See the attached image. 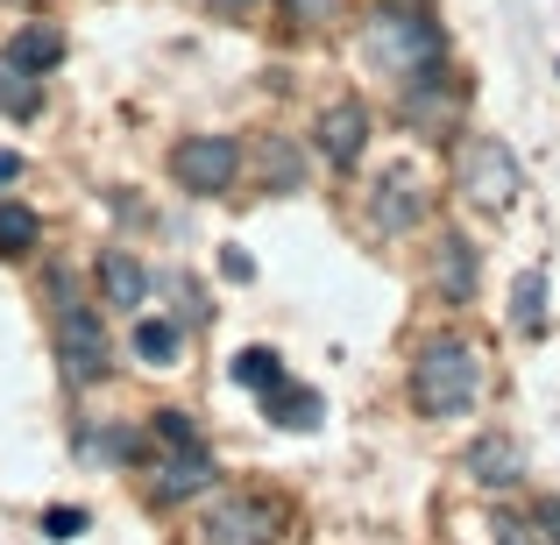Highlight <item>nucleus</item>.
Segmentation results:
<instances>
[{
  "instance_id": "obj_6",
  "label": "nucleus",
  "mask_w": 560,
  "mask_h": 545,
  "mask_svg": "<svg viewBox=\"0 0 560 545\" xmlns=\"http://www.w3.org/2000/svg\"><path fill=\"white\" fill-rule=\"evenodd\" d=\"M462 99H468V85H462V71H447L433 57L425 71H411V79H397V107H405V121L419 128V135H447L454 128V114H462Z\"/></svg>"
},
{
  "instance_id": "obj_22",
  "label": "nucleus",
  "mask_w": 560,
  "mask_h": 545,
  "mask_svg": "<svg viewBox=\"0 0 560 545\" xmlns=\"http://www.w3.org/2000/svg\"><path fill=\"white\" fill-rule=\"evenodd\" d=\"M277 8H284V14H291V22H299V28H327L334 14L348 8V0H277Z\"/></svg>"
},
{
  "instance_id": "obj_12",
  "label": "nucleus",
  "mask_w": 560,
  "mask_h": 545,
  "mask_svg": "<svg viewBox=\"0 0 560 545\" xmlns=\"http://www.w3.org/2000/svg\"><path fill=\"white\" fill-rule=\"evenodd\" d=\"M433 291L447 305H468L476 298V241H468V234H440V248H433Z\"/></svg>"
},
{
  "instance_id": "obj_5",
  "label": "nucleus",
  "mask_w": 560,
  "mask_h": 545,
  "mask_svg": "<svg viewBox=\"0 0 560 545\" xmlns=\"http://www.w3.org/2000/svg\"><path fill=\"white\" fill-rule=\"evenodd\" d=\"M57 362H65L71 382H100L114 368V347H107V327H100L93 305L71 298V284H57Z\"/></svg>"
},
{
  "instance_id": "obj_25",
  "label": "nucleus",
  "mask_w": 560,
  "mask_h": 545,
  "mask_svg": "<svg viewBox=\"0 0 560 545\" xmlns=\"http://www.w3.org/2000/svg\"><path fill=\"white\" fill-rule=\"evenodd\" d=\"M43 532H50V538H79L85 532V510H50V518H43Z\"/></svg>"
},
{
  "instance_id": "obj_27",
  "label": "nucleus",
  "mask_w": 560,
  "mask_h": 545,
  "mask_svg": "<svg viewBox=\"0 0 560 545\" xmlns=\"http://www.w3.org/2000/svg\"><path fill=\"white\" fill-rule=\"evenodd\" d=\"M220 270H228V276H242V284H248V276H256V262H248L242 248H228V256H220Z\"/></svg>"
},
{
  "instance_id": "obj_15",
  "label": "nucleus",
  "mask_w": 560,
  "mask_h": 545,
  "mask_svg": "<svg viewBox=\"0 0 560 545\" xmlns=\"http://www.w3.org/2000/svg\"><path fill=\"white\" fill-rule=\"evenodd\" d=\"M511 327H518L525 341L547 333V270H518L511 276Z\"/></svg>"
},
{
  "instance_id": "obj_26",
  "label": "nucleus",
  "mask_w": 560,
  "mask_h": 545,
  "mask_svg": "<svg viewBox=\"0 0 560 545\" xmlns=\"http://www.w3.org/2000/svg\"><path fill=\"white\" fill-rule=\"evenodd\" d=\"M539 538L560 545V503H539Z\"/></svg>"
},
{
  "instance_id": "obj_8",
  "label": "nucleus",
  "mask_w": 560,
  "mask_h": 545,
  "mask_svg": "<svg viewBox=\"0 0 560 545\" xmlns=\"http://www.w3.org/2000/svg\"><path fill=\"white\" fill-rule=\"evenodd\" d=\"M425 220V185L411 170H383V178L362 191V234L370 241H397Z\"/></svg>"
},
{
  "instance_id": "obj_18",
  "label": "nucleus",
  "mask_w": 560,
  "mask_h": 545,
  "mask_svg": "<svg viewBox=\"0 0 560 545\" xmlns=\"http://www.w3.org/2000/svg\"><path fill=\"white\" fill-rule=\"evenodd\" d=\"M36 107H43V85H36V71H22L14 57H0V114L28 121Z\"/></svg>"
},
{
  "instance_id": "obj_23",
  "label": "nucleus",
  "mask_w": 560,
  "mask_h": 545,
  "mask_svg": "<svg viewBox=\"0 0 560 545\" xmlns=\"http://www.w3.org/2000/svg\"><path fill=\"white\" fill-rule=\"evenodd\" d=\"M156 439H164V447H199V425H191V411H156Z\"/></svg>"
},
{
  "instance_id": "obj_17",
  "label": "nucleus",
  "mask_w": 560,
  "mask_h": 545,
  "mask_svg": "<svg viewBox=\"0 0 560 545\" xmlns=\"http://www.w3.org/2000/svg\"><path fill=\"white\" fill-rule=\"evenodd\" d=\"M256 170H262V185H270V191H299V185H305V156L291 150L284 135H262Z\"/></svg>"
},
{
  "instance_id": "obj_1",
  "label": "nucleus",
  "mask_w": 560,
  "mask_h": 545,
  "mask_svg": "<svg viewBox=\"0 0 560 545\" xmlns=\"http://www.w3.org/2000/svg\"><path fill=\"white\" fill-rule=\"evenodd\" d=\"M482 376H490L482 347L468 341V333H440V341H425L419 362H411V411H419V418H462V411H476Z\"/></svg>"
},
{
  "instance_id": "obj_21",
  "label": "nucleus",
  "mask_w": 560,
  "mask_h": 545,
  "mask_svg": "<svg viewBox=\"0 0 560 545\" xmlns=\"http://www.w3.org/2000/svg\"><path fill=\"white\" fill-rule=\"evenodd\" d=\"M234 382H248V390H277V382H284L277 347H242V355H234Z\"/></svg>"
},
{
  "instance_id": "obj_2",
  "label": "nucleus",
  "mask_w": 560,
  "mask_h": 545,
  "mask_svg": "<svg viewBox=\"0 0 560 545\" xmlns=\"http://www.w3.org/2000/svg\"><path fill=\"white\" fill-rule=\"evenodd\" d=\"M362 57H370V71H383V79H411V71H425L440 57V22H425L405 0H383L370 22H362Z\"/></svg>"
},
{
  "instance_id": "obj_3",
  "label": "nucleus",
  "mask_w": 560,
  "mask_h": 545,
  "mask_svg": "<svg viewBox=\"0 0 560 545\" xmlns=\"http://www.w3.org/2000/svg\"><path fill=\"white\" fill-rule=\"evenodd\" d=\"M284 538V503L270 489H220L199 518V545H277Z\"/></svg>"
},
{
  "instance_id": "obj_14",
  "label": "nucleus",
  "mask_w": 560,
  "mask_h": 545,
  "mask_svg": "<svg viewBox=\"0 0 560 545\" xmlns=\"http://www.w3.org/2000/svg\"><path fill=\"white\" fill-rule=\"evenodd\" d=\"M262 418H277V425H291V433H305V425H319L327 418V404H319V390L313 382H277V390H262Z\"/></svg>"
},
{
  "instance_id": "obj_11",
  "label": "nucleus",
  "mask_w": 560,
  "mask_h": 545,
  "mask_svg": "<svg viewBox=\"0 0 560 545\" xmlns=\"http://www.w3.org/2000/svg\"><path fill=\"white\" fill-rule=\"evenodd\" d=\"M462 475L476 482V489H518L525 482V447L511 433H482L476 447L462 453Z\"/></svg>"
},
{
  "instance_id": "obj_28",
  "label": "nucleus",
  "mask_w": 560,
  "mask_h": 545,
  "mask_svg": "<svg viewBox=\"0 0 560 545\" xmlns=\"http://www.w3.org/2000/svg\"><path fill=\"white\" fill-rule=\"evenodd\" d=\"M14 178H22V156H14V150H0V191H8Z\"/></svg>"
},
{
  "instance_id": "obj_13",
  "label": "nucleus",
  "mask_w": 560,
  "mask_h": 545,
  "mask_svg": "<svg viewBox=\"0 0 560 545\" xmlns=\"http://www.w3.org/2000/svg\"><path fill=\"white\" fill-rule=\"evenodd\" d=\"M142 291H150V276H142V262L128 256V248H107L100 256V298L114 305V312H136Z\"/></svg>"
},
{
  "instance_id": "obj_10",
  "label": "nucleus",
  "mask_w": 560,
  "mask_h": 545,
  "mask_svg": "<svg viewBox=\"0 0 560 545\" xmlns=\"http://www.w3.org/2000/svg\"><path fill=\"white\" fill-rule=\"evenodd\" d=\"M213 453L206 447H164L150 461V503H185V496H199V489H213Z\"/></svg>"
},
{
  "instance_id": "obj_9",
  "label": "nucleus",
  "mask_w": 560,
  "mask_h": 545,
  "mask_svg": "<svg viewBox=\"0 0 560 545\" xmlns=\"http://www.w3.org/2000/svg\"><path fill=\"white\" fill-rule=\"evenodd\" d=\"M313 142L334 170H355L362 150H370V107H362V99H327L319 121H313Z\"/></svg>"
},
{
  "instance_id": "obj_19",
  "label": "nucleus",
  "mask_w": 560,
  "mask_h": 545,
  "mask_svg": "<svg viewBox=\"0 0 560 545\" xmlns=\"http://www.w3.org/2000/svg\"><path fill=\"white\" fill-rule=\"evenodd\" d=\"M43 241V220L28 213V205H14V199H0V256H28V248Z\"/></svg>"
},
{
  "instance_id": "obj_29",
  "label": "nucleus",
  "mask_w": 560,
  "mask_h": 545,
  "mask_svg": "<svg viewBox=\"0 0 560 545\" xmlns=\"http://www.w3.org/2000/svg\"><path fill=\"white\" fill-rule=\"evenodd\" d=\"M199 8H213V14H248V0H199Z\"/></svg>"
},
{
  "instance_id": "obj_24",
  "label": "nucleus",
  "mask_w": 560,
  "mask_h": 545,
  "mask_svg": "<svg viewBox=\"0 0 560 545\" xmlns=\"http://www.w3.org/2000/svg\"><path fill=\"white\" fill-rule=\"evenodd\" d=\"M490 545H547V538H539V532H533V524H525V518H497Z\"/></svg>"
},
{
  "instance_id": "obj_4",
  "label": "nucleus",
  "mask_w": 560,
  "mask_h": 545,
  "mask_svg": "<svg viewBox=\"0 0 560 545\" xmlns=\"http://www.w3.org/2000/svg\"><path fill=\"white\" fill-rule=\"evenodd\" d=\"M454 191L482 213H504L518 199V156L497 135H454Z\"/></svg>"
},
{
  "instance_id": "obj_16",
  "label": "nucleus",
  "mask_w": 560,
  "mask_h": 545,
  "mask_svg": "<svg viewBox=\"0 0 560 545\" xmlns=\"http://www.w3.org/2000/svg\"><path fill=\"white\" fill-rule=\"evenodd\" d=\"M8 57H14L22 71H36V79H43V71H50L57 57H65V28H50V22H28L22 36L8 43Z\"/></svg>"
},
{
  "instance_id": "obj_20",
  "label": "nucleus",
  "mask_w": 560,
  "mask_h": 545,
  "mask_svg": "<svg viewBox=\"0 0 560 545\" xmlns=\"http://www.w3.org/2000/svg\"><path fill=\"white\" fill-rule=\"evenodd\" d=\"M178 327H171V319H136V355L150 362V368H171L178 362Z\"/></svg>"
},
{
  "instance_id": "obj_7",
  "label": "nucleus",
  "mask_w": 560,
  "mask_h": 545,
  "mask_svg": "<svg viewBox=\"0 0 560 545\" xmlns=\"http://www.w3.org/2000/svg\"><path fill=\"white\" fill-rule=\"evenodd\" d=\"M234 170H242V142L234 135H185L178 150H171V178H178L191 199H220V191L234 185Z\"/></svg>"
}]
</instances>
